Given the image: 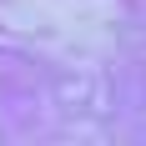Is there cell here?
Returning a JSON list of instances; mask_svg holds the SVG:
<instances>
[]
</instances>
